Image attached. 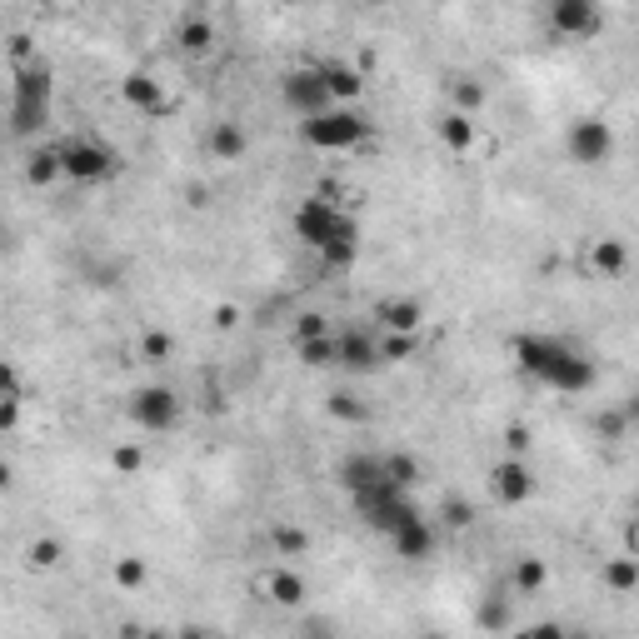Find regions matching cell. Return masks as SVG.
<instances>
[{
	"label": "cell",
	"mask_w": 639,
	"mask_h": 639,
	"mask_svg": "<svg viewBox=\"0 0 639 639\" xmlns=\"http://www.w3.org/2000/svg\"><path fill=\"white\" fill-rule=\"evenodd\" d=\"M315 255H320V265H325V270H350V265L360 260V220H355L350 230H340L335 240H325Z\"/></svg>",
	"instance_id": "obj_19"
},
{
	"label": "cell",
	"mask_w": 639,
	"mask_h": 639,
	"mask_svg": "<svg viewBox=\"0 0 639 639\" xmlns=\"http://www.w3.org/2000/svg\"><path fill=\"white\" fill-rule=\"evenodd\" d=\"M385 480L400 485V490H415V485H420V460L405 455V450H400V455H385Z\"/></svg>",
	"instance_id": "obj_30"
},
{
	"label": "cell",
	"mask_w": 639,
	"mask_h": 639,
	"mask_svg": "<svg viewBox=\"0 0 639 639\" xmlns=\"http://www.w3.org/2000/svg\"><path fill=\"white\" fill-rule=\"evenodd\" d=\"M50 100H55V75L45 60H25L10 80V135L30 140L45 130L50 120Z\"/></svg>",
	"instance_id": "obj_2"
},
{
	"label": "cell",
	"mask_w": 639,
	"mask_h": 639,
	"mask_svg": "<svg viewBox=\"0 0 639 639\" xmlns=\"http://www.w3.org/2000/svg\"><path fill=\"white\" fill-rule=\"evenodd\" d=\"M205 145H210V155H215V160H225V165H230V160H240V155L250 150V135H245V125H240V120H215V125H210V135H205Z\"/></svg>",
	"instance_id": "obj_16"
},
{
	"label": "cell",
	"mask_w": 639,
	"mask_h": 639,
	"mask_svg": "<svg viewBox=\"0 0 639 639\" xmlns=\"http://www.w3.org/2000/svg\"><path fill=\"white\" fill-rule=\"evenodd\" d=\"M605 585H610L615 595H635V590H639V560H635V555L610 560V565H605Z\"/></svg>",
	"instance_id": "obj_27"
},
{
	"label": "cell",
	"mask_w": 639,
	"mask_h": 639,
	"mask_svg": "<svg viewBox=\"0 0 639 639\" xmlns=\"http://www.w3.org/2000/svg\"><path fill=\"white\" fill-rule=\"evenodd\" d=\"M10 485H15V470H10V465H5V460H0V495H5V490H10Z\"/></svg>",
	"instance_id": "obj_41"
},
{
	"label": "cell",
	"mask_w": 639,
	"mask_h": 639,
	"mask_svg": "<svg viewBox=\"0 0 639 639\" xmlns=\"http://www.w3.org/2000/svg\"><path fill=\"white\" fill-rule=\"evenodd\" d=\"M370 5H390V0H370Z\"/></svg>",
	"instance_id": "obj_43"
},
{
	"label": "cell",
	"mask_w": 639,
	"mask_h": 639,
	"mask_svg": "<svg viewBox=\"0 0 639 639\" xmlns=\"http://www.w3.org/2000/svg\"><path fill=\"white\" fill-rule=\"evenodd\" d=\"M490 495L500 505H525L535 495V470L525 465V455H505L495 470H490Z\"/></svg>",
	"instance_id": "obj_10"
},
{
	"label": "cell",
	"mask_w": 639,
	"mask_h": 639,
	"mask_svg": "<svg viewBox=\"0 0 639 639\" xmlns=\"http://www.w3.org/2000/svg\"><path fill=\"white\" fill-rule=\"evenodd\" d=\"M330 325H325V315H315V310H305L300 315V325H295V340H310V335H325Z\"/></svg>",
	"instance_id": "obj_38"
},
{
	"label": "cell",
	"mask_w": 639,
	"mask_h": 639,
	"mask_svg": "<svg viewBox=\"0 0 639 639\" xmlns=\"http://www.w3.org/2000/svg\"><path fill=\"white\" fill-rule=\"evenodd\" d=\"M175 355V340L165 335V330H145L140 335V360L145 365H160V360H170Z\"/></svg>",
	"instance_id": "obj_32"
},
{
	"label": "cell",
	"mask_w": 639,
	"mask_h": 639,
	"mask_svg": "<svg viewBox=\"0 0 639 639\" xmlns=\"http://www.w3.org/2000/svg\"><path fill=\"white\" fill-rule=\"evenodd\" d=\"M300 365L305 370H335V335L325 330V335L300 340Z\"/></svg>",
	"instance_id": "obj_25"
},
{
	"label": "cell",
	"mask_w": 639,
	"mask_h": 639,
	"mask_svg": "<svg viewBox=\"0 0 639 639\" xmlns=\"http://www.w3.org/2000/svg\"><path fill=\"white\" fill-rule=\"evenodd\" d=\"M120 100H125L130 110H140V115H165V110H170V95H165V85H160L150 70H130V75L120 80Z\"/></svg>",
	"instance_id": "obj_12"
},
{
	"label": "cell",
	"mask_w": 639,
	"mask_h": 639,
	"mask_svg": "<svg viewBox=\"0 0 639 639\" xmlns=\"http://www.w3.org/2000/svg\"><path fill=\"white\" fill-rule=\"evenodd\" d=\"M145 575H150V565H145L140 555H125V560L115 565V585H120V590H140Z\"/></svg>",
	"instance_id": "obj_34"
},
{
	"label": "cell",
	"mask_w": 639,
	"mask_h": 639,
	"mask_svg": "<svg viewBox=\"0 0 639 639\" xmlns=\"http://www.w3.org/2000/svg\"><path fill=\"white\" fill-rule=\"evenodd\" d=\"M370 135V120L355 105H325L315 115H300V140L310 150H355Z\"/></svg>",
	"instance_id": "obj_3"
},
{
	"label": "cell",
	"mask_w": 639,
	"mask_h": 639,
	"mask_svg": "<svg viewBox=\"0 0 639 639\" xmlns=\"http://www.w3.org/2000/svg\"><path fill=\"white\" fill-rule=\"evenodd\" d=\"M35 5H45V10H55V5H65V0H35Z\"/></svg>",
	"instance_id": "obj_42"
},
{
	"label": "cell",
	"mask_w": 639,
	"mask_h": 639,
	"mask_svg": "<svg viewBox=\"0 0 639 639\" xmlns=\"http://www.w3.org/2000/svg\"><path fill=\"white\" fill-rule=\"evenodd\" d=\"M270 545H275L280 560H300V555L310 550V535H305L300 525H275V530H270Z\"/></svg>",
	"instance_id": "obj_29"
},
{
	"label": "cell",
	"mask_w": 639,
	"mask_h": 639,
	"mask_svg": "<svg viewBox=\"0 0 639 639\" xmlns=\"http://www.w3.org/2000/svg\"><path fill=\"white\" fill-rule=\"evenodd\" d=\"M375 320H380V330L420 335V325H425V310H420V300H380V305H375Z\"/></svg>",
	"instance_id": "obj_17"
},
{
	"label": "cell",
	"mask_w": 639,
	"mask_h": 639,
	"mask_svg": "<svg viewBox=\"0 0 639 639\" xmlns=\"http://www.w3.org/2000/svg\"><path fill=\"white\" fill-rule=\"evenodd\" d=\"M435 135H440V145H445V150L465 155V150L480 140V120H475V115H465V110H445V115L435 120Z\"/></svg>",
	"instance_id": "obj_15"
},
{
	"label": "cell",
	"mask_w": 639,
	"mask_h": 639,
	"mask_svg": "<svg viewBox=\"0 0 639 639\" xmlns=\"http://www.w3.org/2000/svg\"><path fill=\"white\" fill-rule=\"evenodd\" d=\"M20 405H25V395H0V430L20 425Z\"/></svg>",
	"instance_id": "obj_37"
},
{
	"label": "cell",
	"mask_w": 639,
	"mask_h": 639,
	"mask_svg": "<svg viewBox=\"0 0 639 639\" xmlns=\"http://www.w3.org/2000/svg\"><path fill=\"white\" fill-rule=\"evenodd\" d=\"M385 540H390L395 560H405V565H420V560H430V555H435V530H430V520H425V515H415V520L395 525Z\"/></svg>",
	"instance_id": "obj_11"
},
{
	"label": "cell",
	"mask_w": 639,
	"mask_h": 639,
	"mask_svg": "<svg viewBox=\"0 0 639 639\" xmlns=\"http://www.w3.org/2000/svg\"><path fill=\"white\" fill-rule=\"evenodd\" d=\"M350 225H355V215L340 210V205L325 200V195H310V200L295 205V235H300V245H310V250H320L325 240H335V235L350 230Z\"/></svg>",
	"instance_id": "obj_6"
},
{
	"label": "cell",
	"mask_w": 639,
	"mask_h": 639,
	"mask_svg": "<svg viewBox=\"0 0 639 639\" xmlns=\"http://www.w3.org/2000/svg\"><path fill=\"white\" fill-rule=\"evenodd\" d=\"M280 100H285V110H295V115H315V110L335 105L330 90H325V80H320V65H295V70H285V75H280Z\"/></svg>",
	"instance_id": "obj_7"
},
{
	"label": "cell",
	"mask_w": 639,
	"mask_h": 639,
	"mask_svg": "<svg viewBox=\"0 0 639 639\" xmlns=\"http://www.w3.org/2000/svg\"><path fill=\"white\" fill-rule=\"evenodd\" d=\"M115 170H120V155H115L105 140L80 135V140L60 145V180H75V185H100V180H110Z\"/></svg>",
	"instance_id": "obj_4"
},
{
	"label": "cell",
	"mask_w": 639,
	"mask_h": 639,
	"mask_svg": "<svg viewBox=\"0 0 639 639\" xmlns=\"http://www.w3.org/2000/svg\"><path fill=\"white\" fill-rule=\"evenodd\" d=\"M265 590H270L275 605H300V600H305V580H300L290 565H275L270 580H265Z\"/></svg>",
	"instance_id": "obj_22"
},
{
	"label": "cell",
	"mask_w": 639,
	"mask_h": 639,
	"mask_svg": "<svg viewBox=\"0 0 639 639\" xmlns=\"http://www.w3.org/2000/svg\"><path fill=\"white\" fill-rule=\"evenodd\" d=\"M440 520H445V530H470L475 525V505L450 495V500H440Z\"/></svg>",
	"instance_id": "obj_33"
},
{
	"label": "cell",
	"mask_w": 639,
	"mask_h": 639,
	"mask_svg": "<svg viewBox=\"0 0 639 639\" xmlns=\"http://www.w3.org/2000/svg\"><path fill=\"white\" fill-rule=\"evenodd\" d=\"M335 370H350V375H375L380 370V345L370 330L350 325L335 335Z\"/></svg>",
	"instance_id": "obj_9"
},
{
	"label": "cell",
	"mask_w": 639,
	"mask_h": 639,
	"mask_svg": "<svg viewBox=\"0 0 639 639\" xmlns=\"http://www.w3.org/2000/svg\"><path fill=\"white\" fill-rule=\"evenodd\" d=\"M175 45H180V55H210V50H215V20H205V15H190V20L180 25Z\"/></svg>",
	"instance_id": "obj_20"
},
{
	"label": "cell",
	"mask_w": 639,
	"mask_h": 639,
	"mask_svg": "<svg viewBox=\"0 0 639 639\" xmlns=\"http://www.w3.org/2000/svg\"><path fill=\"white\" fill-rule=\"evenodd\" d=\"M325 410H330L340 425H365V420H370V405H365V400H355L350 390H335V395L325 400Z\"/></svg>",
	"instance_id": "obj_28"
},
{
	"label": "cell",
	"mask_w": 639,
	"mask_h": 639,
	"mask_svg": "<svg viewBox=\"0 0 639 639\" xmlns=\"http://www.w3.org/2000/svg\"><path fill=\"white\" fill-rule=\"evenodd\" d=\"M515 365L530 380H540L560 395H585L595 385V360L585 350H575L570 340H560V335H520L515 340Z\"/></svg>",
	"instance_id": "obj_1"
},
{
	"label": "cell",
	"mask_w": 639,
	"mask_h": 639,
	"mask_svg": "<svg viewBox=\"0 0 639 639\" xmlns=\"http://www.w3.org/2000/svg\"><path fill=\"white\" fill-rule=\"evenodd\" d=\"M125 410H130V420H135L145 435H170V430L180 425V415H185V400H180L170 385H140Z\"/></svg>",
	"instance_id": "obj_5"
},
{
	"label": "cell",
	"mask_w": 639,
	"mask_h": 639,
	"mask_svg": "<svg viewBox=\"0 0 639 639\" xmlns=\"http://www.w3.org/2000/svg\"><path fill=\"white\" fill-rule=\"evenodd\" d=\"M25 180L40 185V190L55 185V180H60V150H30V155H25Z\"/></svg>",
	"instance_id": "obj_24"
},
{
	"label": "cell",
	"mask_w": 639,
	"mask_h": 639,
	"mask_svg": "<svg viewBox=\"0 0 639 639\" xmlns=\"http://www.w3.org/2000/svg\"><path fill=\"white\" fill-rule=\"evenodd\" d=\"M0 145H5V135H0Z\"/></svg>",
	"instance_id": "obj_44"
},
{
	"label": "cell",
	"mask_w": 639,
	"mask_h": 639,
	"mask_svg": "<svg viewBox=\"0 0 639 639\" xmlns=\"http://www.w3.org/2000/svg\"><path fill=\"white\" fill-rule=\"evenodd\" d=\"M60 560H65V545L60 540H30V550H25V565L30 570H60Z\"/></svg>",
	"instance_id": "obj_31"
},
{
	"label": "cell",
	"mask_w": 639,
	"mask_h": 639,
	"mask_svg": "<svg viewBox=\"0 0 639 639\" xmlns=\"http://www.w3.org/2000/svg\"><path fill=\"white\" fill-rule=\"evenodd\" d=\"M0 395H25V385H20V370H15L10 360H0Z\"/></svg>",
	"instance_id": "obj_40"
},
{
	"label": "cell",
	"mask_w": 639,
	"mask_h": 639,
	"mask_svg": "<svg viewBox=\"0 0 639 639\" xmlns=\"http://www.w3.org/2000/svg\"><path fill=\"white\" fill-rule=\"evenodd\" d=\"M565 150H570L575 165H605L615 155V130L605 120H595V115H580L570 125V135H565Z\"/></svg>",
	"instance_id": "obj_8"
},
{
	"label": "cell",
	"mask_w": 639,
	"mask_h": 639,
	"mask_svg": "<svg viewBox=\"0 0 639 639\" xmlns=\"http://www.w3.org/2000/svg\"><path fill=\"white\" fill-rule=\"evenodd\" d=\"M315 65H320V80H325L335 105H355L365 95V80H360L355 65H345V60H315Z\"/></svg>",
	"instance_id": "obj_14"
},
{
	"label": "cell",
	"mask_w": 639,
	"mask_h": 639,
	"mask_svg": "<svg viewBox=\"0 0 639 639\" xmlns=\"http://www.w3.org/2000/svg\"><path fill=\"white\" fill-rule=\"evenodd\" d=\"M385 480V455H345L340 460V485L345 495L365 490V485H380Z\"/></svg>",
	"instance_id": "obj_18"
},
{
	"label": "cell",
	"mask_w": 639,
	"mask_h": 639,
	"mask_svg": "<svg viewBox=\"0 0 639 639\" xmlns=\"http://www.w3.org/2000/svg\"><path fill=\"white\" fill-rule=\"evenodd\" d=\"M550 25L570 40L600 30V0H550Z\"/></svg>",
	"instance_id": "obj_13"
},
{
	"label": "cell",
	"mask_w": 639,
	"mask_h": 639,
	"mask_svg": "<svg viewBox=\"0 0 639 639\" xmlns=\"http://www.w3.org/2000/svg\"><path fill=\"white\" fill-rule=\"evenodd\" d=\"M625 265H630V250H625V240H600V245H590V270H600V275H625Z\"/></svg>",
	"instance_id": "obj_21"
},
{
	"label": "cell",
	"mask_w": 639,
	"mask_h": 639,
	"mask_svg": "<svg viewBox=\"0 0 639 639\" xmlns=\"http://www.w3.org/2000/svg\"><path fill=\"white\" fill-rule=\"evenodd\" d=\"M110 465H115L120 475H135V470L145 465V450H140V445H115V455H110Z\"/></svg>",
	"instance_id": "obj_36"
},
{
	"label": "cell",
	"mask_w": 639,
	"mask_h": 639,
	"mask_svg": "<svg viewBox=\"0 0 639 639\" xmlns=\"http://www.w3.org/2000/svg\"><path fill=\"white\" fill-rule=\"evenodd\" d=\"M375 345H380V365H400V360H415V350H420V340H415V335H400V330H385V335H375Z\"/></svg>",
	"instance_id": "obj_26"
},
{
	"label": "cell",
	"mask_w": 639,
	"mask_h": 639,
	"mask_svg": "<svg viewBox=\"0 0 639 639\" xmlns=\"http://www.w3.org/2000/svg\"><path fill=\"white\" fill-rule=\"evenodd\" d=\"M545 580H550V570H545V560H540V555H520V560H515V570H510V585H515L520 595L545 590Z\"/></svg>",
	"instance_id": "obj_23"
},
{
	"label": "cell",
	"mask_w": 639,
	"mask_h": 639,
	"mask_svg": "<svg viewBox=\"0 0 639 639\" xmlns=\"http://www.w3.org/2000/svg\"><path fill=\"white\" fill-rule=\"evenodd\" d=\"M455 100H460L455 110H465V115H475V110H485V100H490V90H485L480 80H460V85H455Z\"/></svg>",
	"instance_id": "obj_35"
},
{
	"label": "cell",
	"mask_w": 639,
	"mask_h": 639,
	"mask_svg": "<svg viewBox=\"0 0 639 639\" xmlns=\"http://www.w3.org/2000/svg\"><path fill=\"white\" fill-rule=\"evenodd\" d=\"M505 450H510V455H530V430H525V425H510V430H505Z\"/></svg>",
	"instance_id": "obj_39"
}]
</instances>
